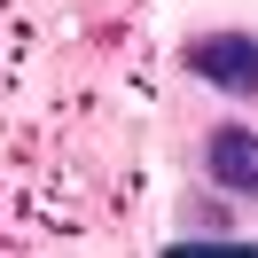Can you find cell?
Instances as JSON below:
<instances>
[{"label": "cell", "instance_id": "obj_1", "mask_svg": "<svg viewBox=\"0 0 258 258\" xmlns=\"http://www.w3.org/2000/svg\"><path fill=\"white\" fill-rule=\"evenodd\" d=\"M188 71L235 102H258V39L250 32H204L188 39Z\"/></svg>", "mask_w": 258, "mask_h": 258}, {"label": "cell", "instance_id": "obj_2", "mask_svg": "<svg viewBox=\"0 0 258 258\" xmlns=\"http://www.w3.org/2000/svg\"><path fill=\"white\" fill-rule=\"evenodd\" d=\"M204 172H211V188L258 204V133H250V125H219V133L204 141Z\"/></svg>", "mask_w": 258, "mask_h": 258}]
</instances>
